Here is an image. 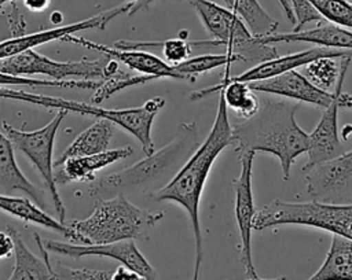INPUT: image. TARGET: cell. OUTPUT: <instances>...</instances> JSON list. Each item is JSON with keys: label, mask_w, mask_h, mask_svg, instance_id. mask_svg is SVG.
<instances>
[{"label": "cell", "mask_w": 352, "mask_h": 280, "mask_svg": "<svg viewBox=\"0 0 352 280\" xmlns=\"http://www.w3.org/2000/svg\"><path fill=\"white\" fill-rule=\"evenodd\" d=\"M14 1H16V0H0V10H1L6 4H11V3H14Z\"/></svg>", "instance_id": "43"}, {"label": "cell", "mask_w": 352, "mask_h": 280, "mask_svg": "<svg viewBox=\"0 0 352 280\" xmlns=\"http://www.w3.org/2000/svg\"><path fill=\"white\" fill-rule=\"evenodd\" d=\"M302 74L322 91L334 92L341 74V62L334 58H319L302 66Z\"/></svg>", "instance_id": "29"}, {"label": "cell", "mask_w": 352, "mask_h": 280, "mask_svg": "<svg viewBox=\"0 0 352 280\" xmlns=\"http://www.w3.org/2000/svg\"><path fill=\"white\" fill-rule=\"evenodd\" d=\"M0 210L14 215L21 221L30 222L45 229H51L56 233H60L70 242L77 243V236L74 231L66 222H60L59 220L52 218L48 213L43 210V207H40L33 200H29L28 198H18L0 194Z\"/></svg>", "instance_id": "23"}, {"label": "cell", "mask_w": 352, "mask_h": 280, "mask_svg": "<svg viewBox=\"0 0 352 280\" xmlns=\"http://www.w3.org/2000/svg\"><path fill=\"white\" fill-rule=\"evenodd\" d=\"M187 30L179 33V37L168 38L162 41H131L120 40L113 47L120 49H143V48H162L164 58L170 65H177L190 58L192 52V44L187 40Z\"/></svg>", "instance_id": "27"}, {"label": "cell", "mask_w": 352, "mask_h": 280, "mask_svg": "<svg viewBox=\"0 0 352 280\" xmlns=\"http://www.w3.org/2000/svg\"><path fill=\"white\" fill-rule=\"evenodd\" d=\"M319 58H352V51L351 49L315 47V48L304 49V51L285 55V56L278 55L274 59L257 63L256 66L243 71L239 75L231 77L228 73H226L224 78L234 80V81H242V82H253V81L267 80V78L279 75L282 73L296 70L297 67H302L307 63H309L315 59H319Z\"/></svg>", "instance_id": "17"}, {"label": "cell", "mask_w": 352, "mask_h": 280, "mask_svg": "<svg viewBox=\"0 0 352 280\" xmlns=\"http://www.w3.org/2000/svg\"><path fill=\"white\" fill-rule=\"evenodd\" d=\"M110 270H96L89 268H70L62 264L54 266L55 280H110Z\"/></svg>", "instance_id": "33"}, {"label": "cell", "mask_w": 352, "mask_h": 280, "mask_svg": "<svg viewBox=\"0 0 352 280\" xmlns=\"http://www.w3.org/2000/svg\"><path fill=\"white\" fill-rule=\"evenodd\" d=\"M223 93L227 108H230L236 117L242 119L252 118L260 108V99L256 92L249 86L248 82L234 81L228 78H223L219 84L197 89L190 93V100L198 102L212 93Z\"/></svg>", "instance_id": "21"}, {"label": "cell", "mask_w": 352, "mask_h": 280, "mask_svg": "<svg viewBox=\"0 0 352 280\" xmlns=\"http://www.w3.org/2000/svg\"><path fill=\"white\" fill-rule=\"evenodd\" d=\"M226 7L234 11L248 26L254 37H265L276 33L278 21L272 19L260 5L258 0H223Z\"/></svg>", "instance_id": "26"}, {"label": "cell", "mask_w": 352, "mask_h": 280, "mask_svg": "<svg viewBox=\"0 0 352 280\" xmlns=\"http://www.w3.org/2000/svg\"><path fill=\"white\" fill-rule=\"evenodd\" d=\"M248 84L254 92H263L268 95L293 99L297 102H305L322 108L329 107L337 95L336 89L334 92H326L315 86L302 73H298L297 70H290L272 78L253 81Z\"/></svg>", "instance_id": "15"}, {"label": "cell", "mask_w": 352, "mask_h": 280, "mask_svg": "<svg viewBox=\"0 0 352 280\" xmlns=\"http://www.w3.org/2000/svg\"><path fill=\"white\" fill-rule=\"evenodd\" d=\"M62 41L78 44L88 49L100 52V54L106 55L107 58L116 59V60L124 63L126 67L139 71L140 74L154 75L158 80H162V78L180 80V75L177 74L175 65H170V63L162 60L161 58H158L147 51H143V49H120L116 47H106L99 43H94L88 38L74 36V34L63 37Z\"/></svg>", "instance_id": "16"}, {"label": "cell", "mask_w": 352, "mask_h": 280, "mask_svg": "<svg viewBox=\"0 0 352 280\" xmlns=\"http://www.w3.org/2000/svg\"><path fill=\"white\" fill-rule=\"evenodd\" d=\"M48 253L70 257L74 259L82 257H106L118 261L125 268L139 273L144 280H160L157 270L138 248L135 240H122L110 244H72L58 240H43Z\"/></svg>", "instance_id": "13"}, {"label": "cell", "mask_w": 352, "mask_h": 280, "mask_svg": "<svg viewBox=\"0 0 352 280\" xmlns=\"http://www.w3.org/2000/svg\"><path fill=\"white\" fill-rule=\"evenodd\" d=\"M264 44H278V43H309L326 48H337V49H351L352 51V30L341 27L327 21L318 22V26L292 32V33H274L271 36L258 37Z\"/></svg>", "instance_id": "20"}, {"label": "cell", "mask_w": 352, "mask_h": 280, "mask_svg": "<svg viewBox=\"0 0 352 280\" xmlns=\"http://www.w3.org/2000/svg\"><path fill=\"white\" fill-rule=\"evenodd\" d=\"M7 231L12 235L15 243V264L7 280H55L54 266L50 264V253L44 247L38 233H33V237L38 246L41 258L28 248L21 233L15 228L8 226Z\"/></svg>", "instance_id": "19"}, {"label": "cell", "mask_w": 352, "mask_h": 280, "mask_svg": "<svg viewBox=\"0 0 352 280\" xmlns=\"http://www.w3.org/2000/svg\"><path fill=\"white\" fill-rule=\"evenodd\" d=\"M283 12H285V16L287 18V21L292 23V25H296V16H294V12H293V8H292V4H290V0H278Z\"/></svg>", "instance_id": "40"}, {"label": "cell", "mask_w": 352, "mask_h": 280, "mask_svg": "<svg viewBox=\"0 0 352 280\" xmlns=\"http://www.w3.org/2000/svg\"><path fill=\"white\" fill-rule=\"evenodd\" d=\"M62 19H63L62 12H59V11H54V12L51 14V22H52L54 25H59V23L62 22Z\"/></svg>", "instance_id": "41"}, {"label": "cell", "mask_w": 352, "mask_h": 280, "mask_svg": "<svg viewBox=\"0 0 352 280\" xmlns=\"http://www.w3.org/2000/svg\"><path fill=\"white\" fill-rule=\"evenodd\" d=\"M307 280H352V240L333 235L323 264Z\"/></svg>", "instance_id": "25"}, {"label": "cell", "mask_w": 352, "mask_h": 280, "mask_svg": "<svg viewBox=\"0 0 352 280\" xmlns=\"http://www.w3.org/2000/svg\"><path fill=\"white\" fill-rule=\"evenodd\" d=\"M307 195L326 205L352 203V148L305 172Z\"/></svg>", "instance_id": "11"}, {"label": "cell", "mask_w": 352, "mask_h": 280, "mask_svg": "<svg viewBox=\"0 0 352 280\" xmlns=\"http://www.w3.org/2000/svg\"><path fill=\"white\" fill-rule=\"evenodd\" d=\"M279 225H305L352 240V203L326 205L314 200L286 202L274 199L256 213V231Z\"/></svg>", "instance_id": "7"}, {"label": "cell", "mask_w": 352, "mask_h": 280, "mask_svg": "<svg viewBox=\"0 0 352 280\" xmlns=\"http://www.w3.org/2000/svg\"><path fill=\"white\" fill-rule=\"evenodd\" d=\"M100 80H34L22 75H12L0 71V86H59L72 89H92L95 91Z\"/></svg>", "instance_id": "31"}, {"label": "cell", "mask_w": 352, "mask_h": 280, "mask_svg": "<svg viewBox=\"0 0 352 280\" xmlns=\"http://www.w3.org/2000/svg\"><path fill=\"white\" fill-rule=\"evenodd\" d=\"M154 1H162V0H139V1H136L135 4L129 5V10H128L126 15L132 16V15H135L136 12L142 11V10H147Z\"/></svg>", "instance_id": "39"}, {"label": "cell", "mask_w": 352, "mask_h": 280, "mask_svg": "<svg viewBox=\"0 0 352 280\" xmlns=\"http://www.w3.org/2000/svg\"><path fill=\"white\" fill-rule=\"evenodd\" d=\"M104 59H80L59 62L34 49L23 51L18 55L0 59V71L12 75H47L55 81L63 80H103Z\"/></svg>", "instance_id": "9"}, {"label": "cell", "mask_w": 352, "mask_h": 280, "mask_svg": "<svg viewBox=\"0 0 352 280\" xmlns=\"http://www.w3.org/2000/svg\"><path fill=\"white\" fill-rule=\"evenodd\" d=\"M248 280H286L285 276H279V277H274V279H260V277H256V279H248Z\"/></svg>", "instance_id": "42"}, {"label": "cell", "mask_w": 352, "mask_h": 280, "mask_svg": "<svg viewBox=\"0 0 352 280\" xmlns=\"http://www.w3.org/2000/svg\"><path fill=\"white\" fill-rule=\"evenodd\" d=\"M133 154L131 145L106 150L103 152L73 156L54 167V177L56 184L67 183H92L96 178V173L106 166H110L121 159H125Z\"/></svg>", "instance_id": "18"}, {"label": "cell", "mask_w": 352, "mask_h": 280, "mask_svg": "<svg viewBox=\"0 0 352 280\" xmlns=\"http://www.w3.org/2000/svg\"><path fill=\"white\" fill-rule=\"evenodd\" d=\"M290 4L296 16V25L293 26V32H300L302 26L309 22L323 21L322 15L308 0H290Z\"/></svg>", "instance_id": "34"}, {"label": "cell", "mask_w": 352, "mask_h": 280, "mask_svg": "<svg viewBox=\"0 0 352 280\" xmlns=\"http://www.w3.org/2000/svg\"><path fill=\"white\" fill-rule=\"evenodd\" d=\"M236 62H243V59L231 52L226 54H206L199 55L194 58H188L177 65H175V69L177 74L180 75L182 81H190L194 82L198 75L205 74L208 71H212L221 66H230Z\"/></svg>", "instance_id": "28"}, {"label": "cell", "mask_w": 352, "mask_h": 280, "mask_svg": "<svg viewBox=\"0 0 352 280\" xmlns=\"http://www.w3.org/2000/svg\"><path fill=\"white\" fill-rule=\"evenodd\" d=\"M155 80H158V78L154 77V75H146V74L132 75V74L125 73L120 69L114 75H111L109 78H104V80H100L98 88L95 89L94 95L91 96V102H92V104H99V103L107 100L114 93H117L122 89L143 85L146 82L155 81Z\"/></svg>", "instance_id": "30"}, {"label": "cell", "mask_w": 352, "mask_h": 280, "mask_svg": "<svg viewBox=\"0 0 352 280\" xmlns=\"http://www.w3.org/2000/svg\"><path fill=\"white\" fill-rule=\"evenodd\" d=\"M128 10H129V4L124 3L121 5L102 11L91 18H87L84 21H78V22H74L70 25L56 26V27H51V29H43V30L29 33V34L25 33L21 36H12L10 38L0 41V59H6V58L14 56V55H18L28 49H34L36 47L43 45L45 43L62 40L63 37L78 33L81 30L104 29L110 21H113L118 15L126 14Z\"/></svg>", "instance_id": "14"}, {"label": "cell", "mask_w": 352, "mask_h": 280, "mask_svg": "<svg viewBox=\"0 0 352 280\" xmlns=\"http://www.w3.org/2000/svg\"><path fill=\"white\" fill-rule=\"evenodd\" d=\"M67 113H69L67 110H56V114L52 117V119L48 124H45L43 128L36 130L16 129L15 126L6 122L4 119L1 121V128L4 135L11 140L12 145L16 150H19L26 155V158L33 163V166L44 178L45 185L50 191V196L54 203V209L60 222H65L66 209L58 192L55 177H54L52 152H54L56 132L62 121L67 115Z\"/></svg>", "instance_id": "8"}, {"label": "cell", "mask_w": 352, "mask_h": 280, "mask_svg": "<svg viewBox=\"0 0 352 280\" xmlns=\"http://www.w3.org/2000/svg\"><path fill=\"white\" fill-rule=\"evenodd\" d=\"M11 140L0 132V191L14 192L21 191L26 194L40 207H45L44 192L40 187L33 184L19 169Z\"/></svg>", "instance_id": "22"}, {"label": "cell", "mask_w": 352, "mask_h": 280, "mask_svg": "<svg viewBox=\"0 0 352 280\" xmlns=\"http://www.w3.org/2000/svg\"><path fill=\"white\" fill-rule=\"evenodd\" d=\"M231 136L232 126L228 119V108L223 93L219 92L217 111L209 135L186 159L176 174L164 187L150 195L154 200L173 202L186 210L195 240L192 280H199L204 261V237L199 222L201 196L214 161L226 147L231 145Z\"/></svg>", "instance_id": "1"}, {"label": "cell", "mask_w": 352, "mask_h": 280, "mask_svg": "<svg viewBox=\"0 0 352 280\" xmlns=\"http://www.w3.org/2000/svg\"><path fill=\"white\" fill-rule=\"evenodd\" d=\"M110 280H144L139 273L125 268L124 265H120L113 273Z\"/></svg>", "instance_id": "37"}, {"label": "cell", "mask_w": 352, "mask_h": 280, "mask_svg": "<svg viewBox=\"0 0 352 280\" xmlns=\"http://www.w3.org/2000/svg\"><path fill=\"white\" fill-rule=\"evenodd\" d=\"M323 19L352 30V3L348 0H308Z\"/></svg>", "instance_id": "32"}, {"label": "cell", "mask_w": 352, "mask_h": 280, "mask_svg": "<svg viewBox=\"0 0 352 280\" xmlns=\"http://www.w3.org/2000/svg\"><path fill=\"white\" fill-rule=\"evenodd\" d=\"M113 133L114 124L111 121L106 118H95V122L85 130L80 132L78 136L62 152V155L54 161V167L73 156H84L106 151Z\"/></svg>", "instance_id": "24"}, {"label": "cell", "mask_w": 352, "mask_h": 280, "mask_svg": "<svg viewBox=\"0 0 352 280\" xmlns=\"http://www.w3.org/2000/svg\"><path fill=\"white\" fill-rule=\"evenodd\" d=\"M352 58H341V74L336 86V99L329 107L324 108L318 125L308 135L309 148L307 151L308 161L302 166V172H307L312 166L333 159L345 152V148L338 137L337 114L340 108L352 110V95L342 92L344 78Z\"/></svg>", "instance_id": "10"}, {"label": "cell", "mask_w": 352, "mask_h": 280, "mask_svg": "<svg viewBox=\"0 0 352 280\" xmlns=\"http://www.w3.org/2000/svg\"><path fill=\"white\" fill-rule=\"evenodd\" d=\"M197 144V128L194 122H183L179 125L176 136L164 147L129 167L102 176L92 181L89 195L98 199H106L116 195H124L136 191H148L150 195L160 189V181L172 178L173 170H179L186 159L192 154Z\"/></svg>", "instance_id": "3"}, {"label": "cell", "mask_w": 352, "mask_h": 280, "mask_svg": "<svg viewBox=\"0 0 352 280\" xmlns=\"http://www.w3.org/2000/svg\"><path fill=\"white\" fill-rule=\"evenodd\" d=\"M164 211H150L129 202L125 195L95 200L92 213L67 225L80 244H110L122 240L147 239L164 218Z\"/></svg>", "instance_id": "4"}, {"label": "cell", "mask_w": 352, "mask_h": 280, "mask_svg": "<svg viewBox=\"0 0 352 280\" xmlns=\"http://www.w3.org/2000/svg\"><path fill=\"white\" fill-rule=\"evenodd\" d=\"M0 97L19 100V102L41 106L45 108L67 110L69 113L72 111L81 115H89L94 118H106L111 121L114 125H118L124 130L129 132L135 139H138L144 155H150L155 151L153 136H151V128H153L154 118L166 103L164 97L155 96L146 100L144 104H142L140 107L116 110V108L98 107L92 103H80V102L67 100L63 97L48 96L43 93H32L21 89H12L8 86H0Z\"/></svg>", "instance_id": "5"}, {"label": "cell", "mask_w": 352, "mask_h": 280, "mask_svg": "<svg viewBox=\"0 0 352 280\" xmlns=\"http://www.w3.org/2000/svg\"><path fill=\"white\" fill-rule=\"evenodd\" d=\"M260 102V108L252 118L232 126L231 145L238 155L246 151L272 154L279 159L282 180L286 181L296 158L308 151L309 136L296 121L298 103L274 97Z\"/></svg>", "instance_id": "2"}, {"label": "cell", "mask_w": 352, "mask_h": 280, "mask_svg": "<svg viewBox=\"0 0 352 280\" xmlns=\"http://www.w3.org/2000/svg\"><path fill=\"white\" fill-rule=\"evenodd\" d=\"M51 0H23L25 7L32 12H41L50 5Z\"/></svg>", "instance_id": "38"}, {"label": "cell", "mask_w": 352, "mask_h": 280, "mask_svg": "<svg viewBox=\"0 0 352 280\" xmlns=\"http://www.w3.org/2000/svg\"><path fill=\"white\" fill-rule=\"evenodd\" d=\"M15 251V243L12 235L7 232L0 231V259L10 258L14 255Z\"/></svg>", "instance_id": "36"}, {"label": "cell", "mask_w": 352, "mask_h": 280, "mask_svg": "<svg viewBox=\"0 0 352 280\" xmlns=\"http://www.w3.org/2000/svg\"><path fill=\"white\" fill-rule=\"evenodd\" d=\"M124 1H125V3H128L129 5H132V4H135V3H136V1H139V0H124Z\"/></svg>", "instance_id": "44"}, {"label": "cell", "mask_w": 352, "mask_h": 280, "mask_svg": "<svg viewBox=\"0 0 352 280\" xmlns=\"http://www.w3.org/2000/svg\"><path fill=\"white\" fill-rule=\"evenodd\" d=\"M11 10L10 12L7 14V18H8V23H10V30L12 33V36H21V34H25V29H26V22L22 16V14L19 12L18 10V5L16 3H11Z\"/></svg>", "instance_id": "35"}, {"label": "cell", "mask_w": 352, "mask_h": 280, "mask_svg": "<svg viewBox=\"0 0 352 280\" xmlns=\"http://www.w3.org/2000/svg\"><path fill=\"white\" fill-rule=\"evenodd\" d=\"M197 12L212 40L191 41L192 47H224L227 52L239 55L245 63L265 62L278 56L274 45L264 44L254 37L245 22L230 8L221 7L210 0H187Z\"/></svg>", "instance_id": "6"}, {"label": "cell", "mask_w": 352, "mask_h": 280, "mask_svg": "<svg viewBox=\"0 0 352 280\" xmlns=\"http://www.w3.org/2000/svg\"><path fill=\"white\" fill-rule=\"evenodd\" d=\"M253 151H246L239 156L241 172L236 178H232L231 184L235 192V220L239 232V259L245 268L248 277L256 279L258 277L253 257H252V233L256 217V209L253 202V189H252V174H253Z\"/></svg>", "instance_id": "12"}]
</instances>
